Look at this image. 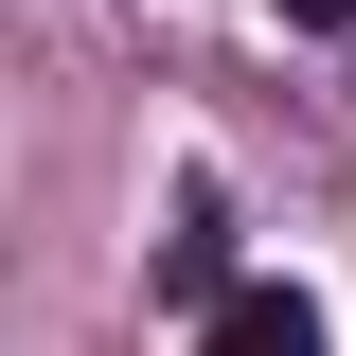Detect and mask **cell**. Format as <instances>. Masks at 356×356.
Listing matches in <instances>:
<instances>
[{
	"label": "cell",
	"mask_w": 356,
	"mask_h": 356,
	"mask_svg": "<svg viewBox=\"0 0 356 356\" xmlns=\"http://www.w3.org/2000/svg\"><path fill=\"white\" fill-rule=\"evenodd\" d=\"M196 356H321V303H303V285H232Z\"/></svg>",
	"instance_id": "obj_1"
},
{
	"label": "cell",
	"mask_w": 356,
	"mask_h": 356,
	"mask_svg": "<svg viewBox=\"0 0 356 356\" xmlns=\"http://www.w3.org/2000/svg\"><path fill=\"white\" fill-rule=\"evenodd\" d=\"M285 18H356V0H285Z\"/></svg>",
	"instance_id": "obj_2"
}]
</instances>
